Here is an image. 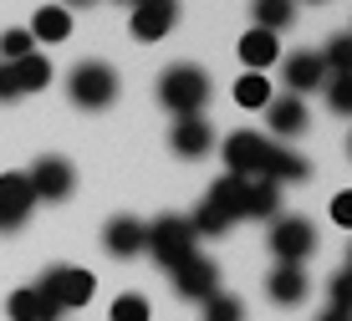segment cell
<instances>
[{
    "mask_svg": "<svg viewBox=\"0 0 352 321\" xmlns=\"http://www.w3.org/2000/svg\"><path fill=\"white\" fill-rule=\"evenodd\" d=\"M159 102L179 118H199V107L210 102V77L199 67H189V61H179V67H168L159 77Z\"/></svg>",
    "mask_w": 352,
    "mask_h": 321,
    "instance_id": "obj_1",
    "label": "cell"
},
{
    "mask_svg": "<svg viewBox=\"0 0 352 321\" xmlns=\"http://www.w3.org/2000/svg\"><path fill=\"white\" fill-rule=\"evenodd\" d=\"M67 92H72V102H77V107L97 113V107H107L118 97V71L107 67V61H82V67L67 77Z\"/></svg>",
    "mask_w": 352,
    "mask_h": 321,
    "instance_id": "obj_2",
    "label": "cell"
},
{
    "mask_svg": "<svg viewBox=\"0 0 352 321\" xmlns=\"http://www.w3.org/2000/svg\"><path fill=\"white\" fill-rule=\"evenodd\" d=\"M143 250H153L168 270H174L184 255H194V230H189V219L164 214V219H153V225H143Z\"/></svg>",
    "mask_w": 352,
    "mask_h": 321,
    "instance_id": "obj_3",
    "label": "cell"
},
{
    "mask_svg": "<svg viewBox=\"0 0 352 321\" xmlns=\"http://www.w3.org/2000/svg\"><path fill=\"white\" fill-rule=\"evenodd\" d=\"M36 291H41L56 311H72V306H87V301H92L97 280H92L82 265H52V270L41 276V286H36Z\"/></svg>",
    "mask_w": 352,
    "mask_h": 321,
    "instance_id": "obj_4",
    "label": "cell"
},
{
    "mask_svg": "<svg viewBox=\"0 0 352 321\" xmlns=\"http://www.w3.org/2000/svg\"><path fill=\"white\" fill-rule=\"evenodd\" d=\"M311 250H317V230H311L307 219H281V225H271V255L281 265H301Z\"/></svg>",
    "mask_w": 352,
    "mask_h": 321,
    "instance_id": "obj_5",
    "label": "cell"
},
{
    "mask_svg": "<svg viewBox=\"0 0 352 321\" xmlns=\"http://www.w3.org/2000/svg\"><path fill=\"white\" fill-rule=\"evenodd\" d=\"M265 153H271V138H261V133H230V138H225V168L240 174V179L261 174Z\"/></svg>",
    "mask_w": 352,
    "mask_h": 321,
    "instance_id": "obj_6",
    "label": "cell"
},
{
    "mask_svg": "<svg viewBox=\"0 0 352 321\" xmlns=\"http://www.w3.org/2000/svg\"><path fill=\"white\" fill-rule=\"evenodd\" d=\"M26 184H31V194H36V199H67V194H72V184H77V174H72V164H67V158L46 153V158H36V168L26 174Z\"/></svg>",
    "mask_w": 352,
    "mask_h": 321,
    "instance_id": "obj_7",
    "label": "cell"
},
{
    "mask_svg": "<svg viewBox=\"0 0 352 321\" xmlns=\"http://www.w3.org/2000/svg\"><path fill=\"white\" fill-rule=\"evenodd\" d=\"M174 286H179V296H189V301H210V296L220 291V270H214V261H204V255H184V261L174 265Z\"/></svg>",
    "mask_w": 352,
    "mask_h": 321,
    "instance_id": "obj_8",
    "label": "cell"
},
{
    "mask_svg": "<svg viewBox=\"0 0 352 321\" xmlns=\"http://www.w3.org/2000/svg\"><path fill=\"white\" fill-rule=\"evenodd\" d=\"M174 21H179V0H133V36H138V41L168 36Z\"/></svg>",
    "mask_w": 352,
    "mask_h": 321,
    "instance_id": "obj_9",
    "label": "cell"
},
{
    "mask_svg": "<svg viewBox=\"0 0 352 321\" xmlns=\"http://www.w3.org/2000/svg\"><path fill=\"white\" fill-rule=\"evenodd\" d=\"M31 204H36V194H31L26 174H0V234H10L16 225H26Z\"/></svg>",
    "mask_w": 352,
    "mask_h": 321,
    "instance_id": "obj_10",
    "label": "cell"
},
{
    "mask_svg": "<svg viewBox=\"0 0 352 321\" xmlns=\"http://www.w3.org/2000/svg\"><path fill=\"white\" fill-rule=\"evenodd\" d=\"M281 61H286L281 77H286L291 92H311V87H322V82H327L322 52H291V56H281Z\"/></svg>",
    "mask_w": 352,
    "mask_h": 321,
    "instance_id": "obj_11",
    "label": "cell"
},
{
    "mask_svg": "<svg viewBox=\"0 0 352 321\" xmlns=\"http://www.w3.org/2000/svg\"><path fill=\"white\" fill-rule=\"evenodd\" d=\"M311 174V164L301 153H291V148H281V143H271V153H265V168H261V179H271L276 189L281 184H301Z\"/></svg>",
    "mask_w": 352,
    "mask_h": 321,
    "instance_id": "obj_12",
    "label": "cell"
},
{
    "mask_svg": "<svg viewBox=\"0 0 352 321\" xmlns=\"http://www.w3.org/2000/svg\"><path fill=\"white\" fill-rule=\"evenodd\" d=\"M265 291H271V301L276 306H296V301H307V270L301 265H276L271 276H265Z\"/></svg>",
    "mask_w": 352,
    "mask_h": 321,
    "instance_id": "obj_13",
    "label": "cell"
},
{
    "mask_svg": "<svg viewBox=\"0 0 352 321\" xmlns=\"http://www.w3.org/2000/svg\"><path fill=\"white\" fill-rule=\"evenodd\" d=\"M102 245H107V255L128 261V255H138V250H143V225H138V219H128V214L107 219V230H102Z\"/></svg>",
    "mask_w": 352,
    "mask_h": 321,
    "instance_id": "obj_14",
    "label": "cell"
},
{
    "mask_svg": "<svg viewBox=\"0 0 352 321\" xmlns=\"http://www.w3.org/2000/svg\"><path fill=\"white\" fill-rule=\"evenodd\" d=\"M265 113H271V133H276V138H296V133H307V107H301L296 97H271Z\"/></svg>",
    "mask_w": 352,
    "mask_h": 321,
    "instance_id": "obj_15",
    "label": "cell"
},
{
    "mask_svg": "<svg viewBox=\"0 0 352 321\" xmlns=\"http://www.w3.org/2000/svg\"><path fill=\"white\" fill-rule=\"evenodd\" d=\"M168 143H174L179 158H199V153H210L214 133H210V122H204V118H184V122L174 128V138H168Z\"/></svg>",
    "mask_w": 352,
    "mask_h": 321,
    "instance_id": "obj_16",
    "label": "cell"
},
{
    "mask_svg": "<svg viewBox=\"0 0 352 321\" xmlns=\"http://www.w3.org/2000/svg\"><path fill=\"white\" fill-rule=\"evenodd\" d=\"M6 311H10V321H56V316H62V311H56V306L46 301L41 291H36V286L16 291V296L6 301Z\"/></svg>",
    "mask_w": 352,
    "mask_h": 321,
    "instance_id": "obj_17",
    "label": "cell"
},
{
    "mask_svg": "<svg viewBox=\"0 0 352 321\" xmlns=\"http://www.w3.org/2000/svg\"><path fill=\"white\" fill-rule=\"evenodd\" d=\"M240 61H245L250 71L271 67V61H281V41H276L271 31H245L240 36Z\"/></svg>",
    "mask_w": 352,
    "mask_h": 321,
    "instance_id": "obj_18",
    "label": "cell"
},
{
    "mask_svg": "<svg viewBox=\"0 0 352 321\" xmlns=\"http://www.w3.org/2000/svg\"><path fill=\"white\" fill-rule=\"evenodd\" d=\"M10 77H16V92H41L46 82H52V61L46 56H21V61H10Z\"/></svg>",
    "mask_w": 352,
    "mask_h": 321,
    "instance_id": "obj_19",
    "label": "cell"
},
{
    "mask_svg": "<svg viewBox=\"0 0 352 321\" xmlns=\"http://www.w3.org/2000/svg\"><path fill=\"white\" fill-rule=\"evenodd\" d=\"M67 31H72L67 5H41L31 21V41H67Z\"/></svg>",
    "mask_w": 352,
    "mask_h": 321,
    "instance_id": "obj_20",
    "label": "cell"
},
{
    "mask_svg": "<svg viewBox=\"0 0 352 321\" xmlns=\"http://www.w3.org/2000/svg\"><path fill=\"white\" fill-rule=\"evenodd\" d=\"M276 209H281V189H276L271 179H250V184H245V214L271 219Z\"/></svg>",
    "mask_w": 352,
    "mask_h": 321,
    "instance_id": "obj_21",
    "label": "cell"
},
{
    "mask_svg": "<svg viewBox=\"0 0 352 321\" xmlns=\"http://www.w3.org/2000/svg\"><path fill=\"white\" fill-rule=\"evenodd\" d=\"M291 16H296V0H256V31H281L291 26Z\"/></svg>",
    "mask_w": 352,
    "mask_h": 321,
    "instance_id": "obj_22",
    "label": "cell"
},
{
    "mask_svg": "<svg viewBox=\"0 0 352 321\" xmlns=\"http://www.w3.org/2000/svg\"><path fill=\"white\" fill-rule=\"evenodd\" d=\"M235 102L240 107H265L271 102V82H265L261 71H245V77L235 82Z\"/></svg>",
    "mask_w": 352,
    "mask_h": 321,
    "instance_id": "obj_23",
    "label": "cell"
},
{
    "mask_svg": "<svg viewBox=\"0 0 352 321\" xmlns=\"http://www.w3.org/2000/svg\"><path fill=\"white\" fill-rule=\"evenodd\" d=\"M327 102H332V113H352V71H332Z\"/></svg>",
    "mask_w": 352,
    "mask_h": 321,
    "instance_id": "obj_24",
    "label": "cell"
},
{
    "mask_svg": "<svg viewBox=\"0 0 352 321\" xmlns=\"http://www.w3.org/2000/svg\"><path fill=\"white\" fill-rule=\"evenodd\" d=\"M36 52V41H31V31H6V36H0V56H6V61H21V56H31Z\"/></svg>",
    "mask_w": 352,
    "mask_h": 321,
    "instance_id": "obj_25",
    "label": "cell"
},
{
    "mask_svg": "<svg viewBox=\"0 0 352 321\" xmlns=\"http://www.w3.org/2000/svg\"><path fill=\"white\" fill-rule=\"evenodd\" d=\"M113 321H148V301H143L138 291L118 296V301H113Z\"/></svg>",
    "mask_w": 352,
    "mask_h": 321,
    "instance_id": "obj_26",
    "label": "cell"
},
{
    "mask_svg": "<svg viewBox=\"0 0 352 321\" xmlns=\"http://www.w3.org/2000/svg\"><path fill=\"white\" fill-rule=\"evenodd\" d=\"M322 67H332V71H352V36H332V46L322 52Z\"/></svg>",
    "mask_w": 352,
    "mask_h": 321,
    "instance_id": "obj_27",
    "label": "cell"
},
{
    "mask_svg": "<svg viewBox=\"0 0 352 321\" xmlns=\"http://www.w3.org/2000/svg\"><path fill=\"white\" fill-rule=\"evenodd\" d=\"M204 316H210V321H240V316H245V306H240L235 296H220V291H214V296H210V311H204Z\"/></svg>",
    "mask_w": 352,
    "mask_h": 321,
    "instance_id": "obj_28",
    "label": "cell"
},
{
    "mask_svg": "<svg viewBox=\"0 0 352 321\" xmlns=\"http://www.w3.org/2000/svg\"><path fill=\"white\" fill-rule=\"evenodd\" d=\"M332 306L352 311V270H337V276H332Z\"/></svg>",
    "mask_w": 352,
    "mask_h": 321,
    "instance_id": "obj_29",
    "label": "cell"
},
{
    "mask_svg": "<svg viewBox=\"0 0 352 321\" xmlns=\"http://www.w3.org/2000/svg\"><path fill=\"white\" fill-rule=\"evenodd\" d=\"M16 77H10V61H0V102H16Z\"/></svg>",
    "mask_w": 352,
    "mask_h": 321,
    "instance_id": "obj_30",
    "label": "cell"
},
{
    "mask_svg": "<svg viewBox=\"0 0 352 321\" xmlns=\"http://www.w3.org/2000/svg\"><path fill=\"white\" fill-rule=\"evenodd\" d=\"M332 219L337 225H352V194H337L332 199Z\"/></svg>",
    "mask_w": 352,
    "mask_h": 321,
    "instance_id": "obj_31",
    "label": "cell"
},
{
    "mask_svg": "<svg viewBox=\"0 0 352 321\" xmlns=\"http://www.w3.org/2000/svg\"><path fill=\"white\" fill-rule=\"evenodd\" d=\"M317 321H352V311H342V306H327V311Z\"/></svg>",
    "mask_w": 352,
    "mask_h": 321,
    "instance_id": "obj_32",
    "label": "cell"
},
{
    "mask_svg": "<svg viewBox=\"0 0 352 321\" xmlns=\"http://www.w3.org/2000/svg\"><path fill=\"white\" fill-rule=\"evenodd\" d=\"M311 5H317V0H311Z\"/></svg>",
    "mask_w": 352,
    "mask_h": 321,
    "instance_id": "obj_33",
    "label": "cell"
},
{
    "mask_svg": "<svg viewBox=\"0 0 352 321\" xmlns=\"http://www.w3.org/2000/svg\"><path fill=\"white\" fill-rule=\"evenodd\" d=\"M128 5H133V0H128Z\"/></svg>",
    "mask_w": 352,
    "mask_h": 321,
    "instance_id": "obj_34",
    "label": "cell"
}]
</instances>
